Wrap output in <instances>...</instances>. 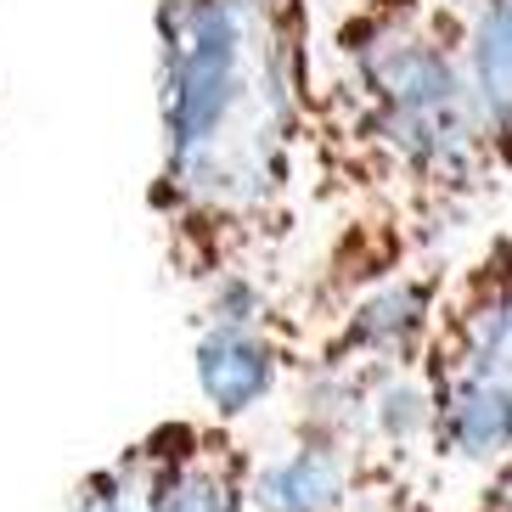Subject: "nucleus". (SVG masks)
Segmentation results:
<instances>
[{
  "instance_id": "7ed1b4c3",
  "label": "nucleus",
  "mask_w": 512,
  "mask_h": 512,
  "mask_svg": "<svg viewBox=\"0 0 512 512\" xmlns=\"http://www.w3.org/2000/svg\"><path fill=\"white\" fill-rule=\"evenodd\" d=\"M434 411V496L473 484L484 496L507 479L512 451V304H507V231L445 265L434 321L417 355Z\"/></svg>"
},
{
  "instance_id": "20e7f679",
  "label": "nucleus",
  "mask_w": 512,
  "mask_h": 512,
  "mask_svg": "<svg viewBox=\"0 0 512 512\" xmlns=\"http://www.w3.org/2000/svg\"><path fill=\"white\" fill-rule=\"evenodd\" d=\"M192 366L209 422L248 428L271 406H282L287 383L304 361L299 304L276 276H220L197 287Z\"/></svg>"
},
{
  "instance_id": "423d86ee",
  "label": "nucleus",
  "mask_w": 512,
  "mask_h": 512,
  "mask_svg": "<svg viewBox=\"0 0 512 512\" xmlns=\"http://www.w3.org/2000/svg\"><path fill=\"white\" fill-rule=\"evenodd\" d=\"M152 512H254L248 434L209 417L164 422V467H158Z\"/></svg>"
},
{
  "instance_id": "f03ea898",
  "label": "nucleus",
  "mask_w": 512,
  "mask_h": 512,
  "mask_svg": "<svg viewBox=\"0 0 512 512\" xmlns=\"http://www.w3.org/2000/svg\"><path fill=\"white\" fill-rule=\"evenodd\" d=\"M316 0H158L147 220L164 271L197 293L276 276L310 214Z\"/></svg>"
},
{
  "instance_id": "6e6552de",
  "label": "nucleus",
  "mask_w": 512,
  "mask_h": 512,
  "mask_svg": "<svg viewBox=\"0 0 512 512\" xmlns=\"http://www.w3.org/2000/svg\"><path fill=\"white\" fill-rule=\"evenodd\" d=\"M158 467H164V422L113 451L96 473H85L62 512H152Z\"/></svg>"
},
{
  "instance_id": "39448f33",
  "label": "nucleus",
  "mask_w": 512,
  "mask_h": 512,
  "mask_svg": "<svg viewBox=\"0 0 512 512\" xmlns=\"http://www.w3.org/2000/svg\"><path fill=\"white\" fill-rule=\"evenodd\" d=\"M276 434L259 445L248 428V496L254 512H389L344 428L299 406H276Z\"/></svg>"
},
{
  "instance_id": "0eeeda50",
  "label": "nucleus",
  "mask_w": 512,
  "mask_h": 512,
  "mask_svg": "<svg viewBox=\"0 0 512 512\" xmlns=\"http://www.w3.org/2000/svg\"><path fill=\"white\" fill-rule=\"evenodd\" d=\"M462 12V79L484 130L507 147L512 119V0H456Z\"/></svg>"
},
{
  "instance_id": "f257e3e1",
  "label": "nucleus",
  "mask_w": 512,
  "mask_h": 512,
  "mask_svg": "<svg viewBox=\"0 0 512 512\" xmlns=\"http://www.w3.org/2000/svg\"><path fill=\"white\" fill-rule=\"evenodd\" d=\"M507 192V147L462 79L456 0H349L316 46L310 209H338V248L304 287V327L338 299L434 259Z\"/></svg>"
}]
</instances>
